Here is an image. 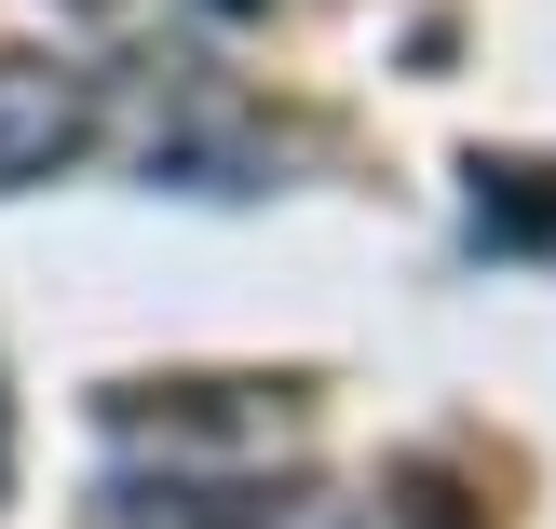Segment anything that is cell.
I'll return each mask as SVG.
<instances>
[{
    "mask_svg": "<svg viewBox=\"0 0 556 529\" xmlns=\"http://www.w3.org/2000/svg\"><path fill=\"white\" fill-rule=\"evenodd\" d=\"M81 136H96V81L68 54H0V190L54 177Z\"/></svg>",
    "mask_w": 556,
    "mask_h": 529,
    "instance_id": "6da1fadb",
    "label": "cell"
},
{
    "mask_svg": "<svg viewBox=\"0 0 556 529\" xmlns=\"http://www.w3.org/2000/svg\"><path fill=\"white\" fill-rule=\"evenodd\" d=\"M476 231L489 244H556V163H489L476 177Z\"/></svg>",
    "mask_w": 556,
    "mask_h": 529,
    "instance_id": "7a4b0ae2",
    "label": "cell"
},
{
    "mask_svg": "<svg viewBox=\"0 0 556 529\" xmlns=\"http://www.w3.org/2000/svg\"><path fill=\"white\" fill-rule=\"evenodd\" d=\"M0 462H14V421H0Z\"/></svg>",
    "mask_w": 556,
    "mask_h": 529,
    "instance_id": "3957f363",
    "label": "cell"
},
{
    "mask_svg": "<svg viewBox=\"0 0 556 529\" xmlns=\"http://www.w3.org/2000/svg\"><path fill=\"white\" fill-rule=\"evenodd\" d=\"M231 14H244V0H231Z\"/></svg>",
    "mask_w": 556,
    "mask_h": 529,
    "instance_id": "277c9868",
    "label": "cell"
}]
</instances>
